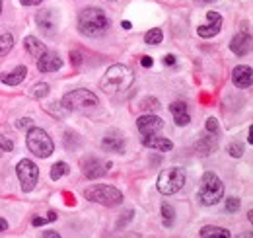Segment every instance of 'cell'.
Listing matches in <instances>:
<instances>
[{
  "label": "cell",
  "instance_id": "cell-24",
  "mask_svg": "<svg viewBox=\"0 0 253 238\" xmlns=\"http://www.w3.org/2000/svg\"><path fill=\"white\" fill-rule=\"evenodd\" d=\"M70 172V168H68V164L66 162H57L53 168H51V179H61L63 176H66Z\"/></svg>",
  "mask_w": 253,
  "mask_h": 238
},
{
  "label": "cell",
  "instance_id": "cell-13",
  "mask_svg": "<svg viewBox=\"0 0 253 238\" xmlns=\"http://www.w3.org/2000/svg\"><path fill=\"white\" fill-rule=\"evenodd\" d=\"M63 66V60L57 53H51V51H45L39 59H37V68L39 72H57L59 68Z\"/></svg>",
  "mask_w": 253,
  "mask_h": 238
},
{
  "label": "cell",
  "instance_id": "cell-22",
  "mask_svg": "<svg viewBox=\"0 0 253 238\" xmlns=\"http://www.w3.org/2000/svg\"><path fill=\"white\" fill-rule=\"evenodd\" d=\"M199 235H201L203 238H209V237L230 238V231H228V229H222V227H203Z\"/></svg>",
  "mask_w": 253,
  "mask_h": 238
},
{
  "label": "cell",
  "instance_id": "cell-14",
  "mask_svg": "<svg viewBox=\"0 0 253 238\" xmlns=\"http://www.w3.org/2000/svg\"><path fill=\"white\" fill-rule=\"evenodd\" d=\"M230 49H232V53H236L238 57L248 55L250 49H252V35H250V33H238V35L232 39Z\"/></svg>",
  "mask_w": 253,
  "mask_h": 238
},
{
  "label": "cell",
  "instance_id": "cell-32",
  "mask_svg": "<svg viewBox=\"0 0 253 238\" xmlns=\"http://www.w3.org/2000/svg\"><path fill=\"white\" fill-rule=\"evenodd\" d=\"M228 152H230L234 158H240V156L244 154V147H242L240 143H234V145H230V147H228Z\"/></svg>",
  "mask_w": 253,
  "mask_h": 238
},
{
  "label": "cell",
  "instance_id": "cell-8",
  "mask_svg": "<svg viewBox=\"0 0 253 238\" xmlns=\"http://www.w3.org/2000/svg\"><path fill=\"white\" fill-rule=\"evenodd\" d=\"M16 174H18V179L22 183V189L24 191H32L35 187V183H37V179H39V168H37V164L33 160L24 158V160H20V164L16 168Z\"/></svg>",
  "mask_w": 253,
  "mask_h": 238
},
{
  "label": "cell",
  "instance_id": "cell-5",
  "mask_svg": "<svg viewBox=\"0 0 253 238\" xmlns=\"http://www.w3.org/2000/svg\"><path fill=\"white\" fill-rule=\"evenodd\" d=\"M84 197L88 201H94L99 205H105V207H113V205H119L123 201V193L113 187V185H107V183H95L90 185L86 191H84Z\"/></svg>",
  "mask_w": 253,
  "mask_h": 238
},
{
  "label": "cell",
  "instance_id": "cell-10",
  "mask_svg": "<svg viewBox=\"0 0 253 238\" xmlns=\"http://www.w3.org/2000/svg\"><path fill=\"white\" fill-rule=\"evenodd\" d=\"M207 20H209L211 24H203V26L197 28L199 37H203V39H211V37H214L222 28V16L218 14V12H207Z\"/></svg>",
  "mask_w": 253,
  "mask_h": 238
},
{
  "label": "cell",
  "instance_id": "cell-34",
  "mask_svg": "<svg viewBox=\"0 0 253 238\" xmlns=\"http://www.w3.org/2000/svg\"><path fill=\"white\" fill-rule=\"evenodd\" d=\"M24 6H37V4H41V0H20Z\"/></svg>",
  "mask_w": 253,
  "mask_h": 238
},
{
  "label": "cell",
  "instance_id": "cell-42",
  "mask_svg": "<svg viewBox=\"0 0 253 238\" xmlns=\"http://www.w3.org/2000/svg\"><path fill=\"white\" fill-rule=\"evenodd\" d=\"M0 14H2V0H0Z\"/></svg>",
  "mask_w": 253,
  "mask_h": 238
},
{
  "label": "cell",
  "instance_id": "cell-28",
  "mask_svg": "<svg viewBox=\"0 0 253 238\" xmlns=\"http://www.w3.org/2000/svg\"><path fill=\"white\" fill-rule=\"evenodd\" d=\"M55 219H57V213H47V217H33L32 225L33 227H41V225H47V223H51Z\"/></svg>",
  "mask_w": 253,
  "mask_h": 238
},
{
  "label": "cell",
  "instance_id": "cell-19",
  "mask_svg": "<svg viewBox=\"0 0 253 238\" xmlns=\"http://www.w3.org/2000/svg\"><path fill=\"white\" fill-rule=\"evenodd\" d=\"M169 112L173 114V119H175V125H179V127H185V125H189V114H187V106L183 104V102H173L171 106H169Z\"/></svg>",
  "mask_w": 253,
  "mask_h": 238
},
{
  "label": "cell",
  "instance_id": "cell-35",
  "mask_svg": "<svg viewBox=\"0 0 253 238\" xmlns=\"http://www.w3.org/2000/svg\"><path fill=\"white\" fill-rule=\"evenodd\" d=\"M30 125H32V119H20V123H18V127H20V129L30 127Z\"/></svg>",
  "mask_w": 253,
  "mask_h": 238
},
{
  "label": "cell",
  "instance_id": "cell-20",
  "mask_svg": "<svg viewBox=\"0 0 253 238\" xmlns=\"http://www.w3.org/2000/svg\"><path fill=\"white\" fill-rule=\"evenodd\" d=\"M24 47H26V51L32 55L33 59H39V57L47 51V47H45L37 37H33V35H28V37L24 39Z\"/></svg>",
  "mask_w": 253,
  "mask_h": 238
},
{
  "label": "cell",
  "instance_id": "cell-30",
  "mask_svg": "<svg viewBox=\"0 0 253 238\" xmlns=\"http://www.w3.org/2000/svg\"><path fill=\"white\" fill-rule=\"evenodd\" d=\"M47 94H49V84H37V86L33 88V98H37V100L45 98Z\"/></svg>",
  "mask_w": 253,
  "mask_h": 238
},
{
  "label": "cell",
  "instance_id": "cell-41",
  "mask_svg": "<svg viewBox=\"0 0 253 238\" xmlns=\"http://www.w3.org/2000/svg\"><path fill=\"white\" fill-rule=\"evenodd\" d=\"M199 4H209V2H214V0H197Z\"/></svg>",
  "mask_w": 253,
  "mask_h": 238
},
{
  "label": "cell",
  "instance_id": "cell-12",
  "mask_svg": "<svg viewBox=\"0 0 253 238\" xmlns=\"http://www.w3.org/2000/svg\"><path fill=\"white\" fill-rule=\"evenodd\" d=\"M232 82L236 88H250L253 82V70L252 66L248 64H238L234 70H232Z\"/></svg>",
  "mask_w": 253,
  "mask_h": 238
},
{
  "label": "cell",
  "instance_id": "cell-4",
  "mask_svg": "<svg viewBox=\"0 0 253 238\" xmlns=\"http://www.w3.org/2000/svg\"><path fill=\"white\" fill-rule=\"evenodd\" d=\"M97 104H99L97 96H95L94 92L84 90V88L72 90V92H68L63 98L64 110H68V112H78V114H84V112L94 110Z\"/></svg>",
  "mask_w": 253,
  "mask_h": 238
},
{
  "label": "cell",
  "instance_id": "cell-33",
  "mask_svg": "<svg viewBox=\"0 0 253 238\" xmlns=\"http://www.w3.org/2000/svg\"><path fill=\"white\" fill-rule=\"evenodd\" d=\"M207 131L212 133V135H218V121H216L214 118L207 119Z\"/></svg>",
  "mask_w": 253,
  "mask_h": 238
},
{
  "label": "cell",
  "instance_id": "cell-27",
  "mask_svg": "<svg viewBox=\"0 0 253 238\" xmlns=\"http://www.w3.org/2000/svg\"><path fill=\"white\" fill-rule=\"evenodd\" d=\"M142 112H154V110H158L160 108V102L156 98H144L142 102H140V106H138Z\"/></svg>",
  "mask_w": 253,
  "mask_h": 238
},
{
  "label": "cell",
  "instance_id": "cell-40",
  "mask_svg": "<svg viewBox=\"0 0 253 238\" xmlns=\"http://www.w3.org/2000/svg\"><path fill=\"white\" fill-rule=\"evenodd\" d=\"M164 62H168V64H173V62H175V57H173V55H168V57L164 59Z\"/></svg>",
  "mask_w": 253,
  "mask_h": 238
},
{
  "label": "cell",
  "instance_id": "cell-2",
  "mask_svg": "<svg viewBox=\"0 0 253 238\" xmlns=\"http://www.w3.org/2000/svg\"><path fill=\"white\" fill-rule=\"evenodd\" d=\"M78 28L88 37H99L109 28V20L99 8H84L78 14Z\"/></svg>",
  "mask_w": 253,
  "mask_h": 238
},
{
  "label": "cell",
  "instance_id": "cell-36",
  "mask_svg": "<svg viewBox=\"0 0 253 238\" xmlns=\"http://www.w3.org/2000/svg\"><path fill=\"white\" fill-rule=\"evenodd\" d=\"M41 237H49V238H59V233H55V231H47V233H41Z\"/></svg>",
  "mask_w": 253,
  "mask_h": 238
},
{
  "label": "cell",
  "instance_id": "cell-16",
  "mask_svg": "<svg viewBox=\"0 0 253 238\" xmlns=\"http://www.w3.org/2000/svg\"><path fill=\"white\" fill-rule=\"evenodd\" d=\"M142 145L148 147V149L160 150V152H168V150L173 149V143L166 137H154V135H144L142 137Z\"/></svg>",
  "mask_w": 253,
  "mask_h": 238
},
{
  "label": "cell",
  "instance_id": "cell-25",
  "mask_svg": "<svg viewBox=\"0 0 253 238\" xmlns=\"http://www.w3.org/2000/svg\"><path fill=\"white\" fill-rule=\"evenodd\" d=\"M162 39H164V33H162L160 28H152V30L144 35V41L148 45H158V43H162Z\"/></svg>",
  "mask_w": 253,
  "mask_h": 238
},
{
  "label": "cell",
  "instance_id": "cell-21",
  "mask_svg": "<svg viewBox=\"0 0 253 238\" xmlns=\"http://www.w3.org/2000/svg\"><path fill=\"white\" fill-rule=\"evenodd\" d=\"M101 145H103V149L107 150V152H123L125 150V143L119 137H105Z\"/></svg>",
  "mask_w": 253,
  "mask_h": 238
},
{
  "label": "cell",
  "instance_id": "cell-31",
  "mask_svg": "<svg viewBox=\"0 0 253 238\" xmlns=\"http://www.w3.org/2000/svg\"><path fill=\"white\" fill-rule=\"evenodd\" d=\"M238 209H240V199H238V197L226 199V211H228V213H236Z\"/></svg>",
  "mask_w": 253,
  "mask_h": 238
},
{
  "label": "cell",
  "instance_id": "cell-6",
  "mask_svg": "<svg viewBox=\"0 0 253 238\" xmlns=\"http://www.w3.org/2000/svg\"><path fill=\"white\" fill-rule=\"evenodd\" d=\"M26 143H28V149L30 152H33L35 156L39 158H49L55 150V143L53 139L47 135V131H43L41 127H32L28 131V137H26Z\"/></svg>",
  "mask_w": 253,
  "mask_h": 238
},
{
  "label": "cell",
  "instance_id": "cell-26",
  "mask_svg": "<svg viewBox=\"0 0 253 238\" xmlns=\"http://www.w3.org/2000/svg\"><path fill=\"white\" fill-rule=\"evenodd\" d=\"M162 215H164V225L166 227H171L173 225V217H175V211L169 203H164L162 205Z\"/></svg>",
  "mask_w": 253,
  "mask_h": 238
},
{
  "label": "cell",
  "instance_id": "cell-9",
  "mask_svg": "<svg viewBox=\"0 0 253 238\" xmlns=\"http://www.w3.org/2000/svg\"><path fill=\"white\" fill-rule=\"evenodd\" d=\"M37 26L45 35H55L59 30V14L55 10H41L37 14Z\"/></svg>",
  "mask_w": 253,
  "mask_h": 238
},
{
  "label": "cell",
  "instance_id": "cell-39",
  "mask_svg": "<svg viewBox=\"0 0 253 238\" xmlns=\"http://www.w3.org/2000/svg\"><path fill=\"white\" fill-rule=\"evenodd\" d=\"M6 229H8V223H6V221H4L2 217H0V233H4Z\"/></svg>",
  "mask_w": 253,
  "mask_h": 238
},
{
  "label": "cell",
  "instance_id": "cell-3",
  "mask_svg": "<svg viewBox=\"0 0 253 238\" xmlns=\"http://www.w3.org/2000/svg\"><path fill=\"white\" fill-rule=\"evenodd\" d=\"M197 197L207 207L216 205L224 197V183H222V179L216 174H212V172H207L203 176V179H201V187L197 191Z\"/></svg>",
  "mask_w": 253,
  "mask_h": 238
},
{
  "label": "cell",
  "instance_id": "cell-38",
  "mask_svg": "<svg viewBox=\"0 0 253 238\" xmlns=\"http://www.w3.org/2000/svg\"><path fill=\"white\" fill-rule=\"evenodd\" d=\"M70 57H74V64H80L82 59H80V53H70Z\"/></svg>",
  "mask_w": 253,
  "mask_h": 238
},
{
  "label": "cell",
  "instance_id": "cell-23",
  "mask_svg": "<svg viewBox=\"0 0 253 238\" xmlns=\"http://www.w3.org/2000/svg\"><path fill=\"white\" fill-rule=\"evenodd\" d=\"M12 47H14V37L10 33H0V57L8 55Z\"/></svg>",
  "mask_w": 253,
  "mask_h": 238
},
{
  "label": "cell",
  "instance_id": "cell-15",
  "mask_svg": "<svg viewBox=\"0 0 253 238\" xmlns=\"http://www.w3.org/2000/svg\"><path fill=\"white\" fill-rule=\"evenodd\" d=\"M105 170H107V168H103V162L97 160V158H88V160L82 162V172H84L86 178H90V179L101 178V176L105 174Z\"/></svg>",
  "mask_w": 253,
  "mask_h": 238
},
{
  "label": "cell",
  "instance_id": "cell-17",
  "mask_svg": "<svg viewBox=\"0 0 253 238\" xmlns=\"http://www.w3.org/2000/svg\"><path fill=\"white\" fill-rule=\"evenodd\" d=\"M216 149H218V143H216V135H212V133H209L207 137H201V139L195 143V150H197L199 154H203V156L212 154Z\"/></svg>",
  "mask_w": 253,
  "mask_h": 238
},
{
  "label": "cell",
  "instance_id": "cell-29",
  "mask_svg": "<svg viewBox=\"0 0 253 238\" xmlns=\"http://www.w3.org/2000/svg\"><path fill=\"white\" fill-rule=\"evenodd\" d=\"M12 149H14L12 139H8L6 135H0V154L2 152H12Z\"/></svg>",
  "mask_w": 253,
  "mask_h": 238
},
{
  "label": "cell",
  "instance_id": "cell-1",
  "mask_svg": "<svg viewBox=\"0 0 253 238\" xmlns=\"http://www.w3.org/2000/svg\"><path fill=\"white\" fill-rule=\"evenodd\" d=\"M132 82H134V72L126 64H113L105 70L101 78V88L107 94H117V92L128 90L132 86Z\"/></svg>",
  "mask_w": 253,
  "mask_h": 238
},
{
  "label": "cell",
  "instance_id": "cell-7",
  "mask_svg": "<svg viewBox=\"0 0 253 238\" xmlns=\"http://www.w3.org/2000/svg\"><path fill=\"white\" fill-rule=\"evenodd\" d=\"M185 185V172L177 166L162 170L158 176V191L164 195H173Z\"/></svg>",
  "mask_w": 253,
  "mask_h": 238
},
{
  "label": "cell",
  "instance_id": "cell-37",
  "mask_svg": "<svg viewBox=\"0 0 253 238\" xmlns=\"http://www.w3.org/2000/svg\"><path fill=\"white\" fill-rule=\"evenodd\" d=\"M140 62H142V66H152V59L150 57H142Z\"/></svg>",
  "mask_w": 253,
  "mask_h": 238
},
{
  "label": "cell",
  "instance_id": "cell-18",
  "mask_svg": "<svg viewBox=\"0 0 253 238\" xmlns=\"http://www.w3.org/2000/svg\"><path fill=\"white\" fill-rule=\"evenodd\" d=\"M26 74H28V68H26V66H16L14 70H10V72H6V74H0V80H2L4 84H8V86H18V84L24 82Z\"/></svg>",
  "mask_w": 253,
  "mask_h": 238
},
{
  "label": "cell",
  "instance_id": "cell-11",
  "mask_svg": "<svg viewBox=\"0 0 253 238\" xmlns=\"http://www.w3.org/2000/svg\"><path fill=\"white\" fill-rule=\"evenodd\" d=\"M136 127L140 131V135H156L164 129V121L158 116H142L136 119Z\"/></svg>",
  "mask_w": 253,
  "mask_h": 238
}]
</instances>
